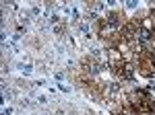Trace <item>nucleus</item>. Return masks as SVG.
Segmentation results:
<instances>
[{"label":"nucleus","mask_w":155,"mask_h":115,"mask_svg":"<svg viewBox=\"0 0 155 115\" xmlns=\"http://www.w3.org/2000/svg\"><path fill=\"white\" fill-rule=\"evenodd\" d=\"M101 39H104V43L107 47H120L124 43V39H122V35H120L118 29H110V31H104V33L99 35Z\"/></svg>","instance_id":"nucleus-2"},{"label":"nucleus","mask_w":155,"mask_h":115,"mask_svg":"<svg viewBox=\"0 0 155 115\" xmlns=\"http://www.w3.org/2000/svg\"><path fill=\"white\" fill-rule=\"evenodd\" d=\"M106 21H107V25H112L114 29H120L122 25L126 23V19H124V12L122 11H112L110 14L106 17Z\"/></svg>","instance_id":"nucleus-3"},{"label":"nucleus","mask_w":155,"mask_h":115,"mask_svg":"<svg viewBox=\"0 0 155 115\" xmlns=\"http://www.w3.org/2000/svg\"><path fill=\"white\" fill-rule=\"evenodd\" d=\"M134 68L139 70V74L145 78H153L155 76V54L151 49L145 47L143 51H139L134 56Z\"/></svg>","instance_id":"nucleus-1"},{"label":"nucleus","mask_w":155,"mask_h":115,"mask_svg":"<svg viewBox=\"0 0 155 115\" xmlns=\"http://www.w3.org/2000/svg\"><path fill=\"white\" fill-rule=\"evenodd\" d=\"M149 19H151V23L155 25V8H149Z\"/></svg>","instance_id":"nucleus-4"}]
</instances>
